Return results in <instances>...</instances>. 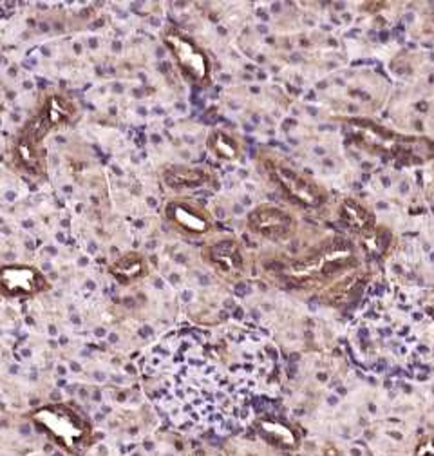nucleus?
<instances>
[{
  "mask_svg": "<svg viewBox=\"0 0 434 456\" xmlns=\"http://www.w3.org/2000/svg\"><path fill=\"white\" fill-rule=\"evenodd\" d=\"M171 45L176 49L174 53L178 54L180 62L185 64L187 69H190L194 75H203L205 71V61L203 56L197 53V49H194L187 40L183 38H171Z\"/></svg>",
  "mask_w": 434,
  "mask_h": 456,
  "instance_id": "nucleus-1",
  "label": "nucleus"
},
{
  "mask_svg": "<svg viewBox=\"0 0 434 456\" xmlns=\"http://www.w3.org/2000/svg\"><path fill=\"white\" fill-rule=\"evenodd\" d=\"M192 296H194V294H192L190 290H187V292L181 294V301H183V303H190V301H192Z\"/></svg>",
  "mask_w": 434,
  "mask_h": 456,
  "instance_id": "nucleus-2",
  "label": "nucleus"
},
{
  "mask_svg": "<svg viewBox=\"0 0 434 456\" xmlns=\"http://www.w3.org/2000/svg\"><path fill=\"white\" fill-rule=\"evenodd\" d=\"M20 435H24V436H29V435H31V428H29V424L20 426Z\"/></svg>",
  "mask_w": 434,
  "mask_h": 456,
  "instance_id": "nucleus-3",
  "label": "nucleus"
},
{
  "mask_svg": "<svg viewBox=\"0 0 434 456\" xmlns=\"http://www.w3.org/2000/svg\"><path fill=\"white\" fill-rule=\"evenodd\" d=\"M108 340H111V342H113V345H115V342H118V335H115V333H113L111 337H108Z\"/></svg>",
  "mask_w": 434,
  "mask_h": 456,
  "instance_id": "nucleus-4",
  "label": "nucleus"
},
{
  "mask_svg": "<svg viewBox=\"0 0 434 456\" xmlns=\"http://www.w3.org/2000/svg\"><path fill=\"white\" fill-rule=\"evenodd\" d=\"M71 368H73V371H80V370H82L76 362H73V364H71Z\"/></svg>",
  "mask_w": 434,
  "mask_h": 456,
  "instance_id": "nucleus-5",
  "label": "nucleus"
},
{
  "mask_svg": "<svg viewBox=\"0 0 434 456\" xmlns=\"http://www.w3.org/2000/svg\"><path fill=\"white\" fill-rule=\"evenodd\" d=\"M59 373H60V375H66V373H68V370H66L64 366H59Z\"/></svg>",
  "mask_w": 434,
  "mask_h": 456,
  "instance_id": "nucleus-6",
  "label": "nucleus"
},
{
  "mask_svg": "<svg viewBox=\"0 0 434 456\" xmlns=\"http://www.w3.org/2000/svg\"><path fill=\"white\" fill-rule=\"evenodd\" d=\"M60 345H68V337H60Z\"/></svg>",
  "mask_w": 434,
  "mask_h": 456,
  "instance_id": "nucleus-7",
  "label": "nucleus"
},
{
  "mask_svg": "<svg viewBox=\"0 0 434 456\" xmlns=\"http://www.w3.org/2000/svg\"><path fill=\"white\" fill-rule=\"evenodd\" d=\"M49 333H52V335L57 333V330H54V326H49Z\"/></svg>",
  "mask_w": 434,
  "mask_h": 456,
  "instance_id": "nucleus-8",
  "label": "nucleus"
},
{
  "mask_svg": "<svg viewBox=\"0 0 434 456\" xmlns=\"http://www.w3.org/2000/svg\"><path fill=\"white\" fill-rule=\"evenodd\" d=\"M66 384H68V382H66V380H60V382H59V387H64V386H66Z\"/></svg>",
  "mask_w": 434,
  "mask_h": 456,
  "instance_id": "nucleus-9",
  "label": "nucleus"
},
{
  "mask_svg": "<svg viewBox=\"0 0 434 456\" xmlns=\"http://www.w3.org/2000/svg\"><path fill=\"white\" fill-rule=\"evenodd\" d=\"M133 456H143V452H141V451H136Z\"/></svg>",
  "mask_w": 434,
  "mask_h": 456,
  "instance_id": "nucleus-10",
  "label": "nucleus"
},
{
  "mask_svg": "<svg viewBox=\"0 0 434 456\" xmlns=\"http://www.w3.org/2000/svg\"><path fill=\"white\" fill-rule=\"evenodd\" d=\"M51 456H64V454H62V452H52Z\"/></svg>",
  "mask_w": 434,
  "mask_h": 456,
  "instance_id": "nucleus-11",
  "label": "nucleus"
}]
</instances>
